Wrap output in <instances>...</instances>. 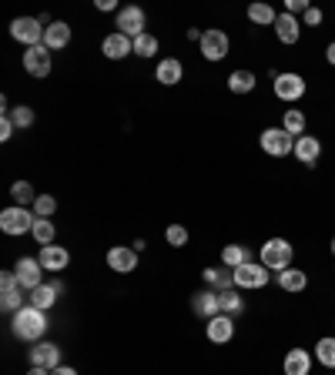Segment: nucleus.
<instances>
[{"instance_id":"1","label":"nucleus","mask_w":335,"mask_h":375,"mask_svg":"<svg viewBox=\"0 0 335 375\" xmlns=\"http://www.w3.org/2000/svg\"><path fill=\"white\" fill-rule=\"evenodd\" d=\"M47 325H51V322H47V312L34 309V305H24L21 312H14V322H11L14 335H17L21 342H41Z\"/></svg>"},{"instance_id":"2","label":"nucleus","mask_w":335,"mask_h":375,"mask_svg":"<svg viewBox=\"0 0 335 375\" xmlns=\"http://www.w3.org/2000/svg\"><path fill=\"white\" fill-rule=\"evenodd\" d=\"M292 258H295V248H292L285 238H268V242L262 245V265H265L268 272H285V268H292Z\"/></svg>"},{"instance_id":"3","label":"nucleus","mask_w":335,"mask_h":375,"mask_svg":"<svg viewBox=\"0 0 335 375\" xmlns=\"http://www.w3.org/2000/svg\"><path fill=\"white\" fill-rule=\"evenodd\" d=\"M34 208H21V205H11V208L0 211V232L4 235H31L34 232Z\"/></svg>"},{"instance_id":"4","label":"nucleus","mask_w":335,"mask_h":375,"mask_svg":"<svg viewBox=\"0 0 335 375\" xmlns=\"http://www.w3.org/2000/svg\"><path fill=\"white\" fill-rule=\"evenodd\" d=\"M258 144H262V151L272 158H289L292 151H295V138H292L285 128H268V131H262Z\"/></svg>"},{"instance_id":"5","label":"nucleus","mask_w":335,"mask_h":375,"mask_svg":"<svg viewBox=\"0 0 335 375\" xmlns=\"http://www.w3.org/2000/svg\"><path fill=\"white\" fill-rule=\"evenodd\" d=\"M44 34H47V27L37 21V17H17V21L11 24V37L21 41L24 47H41L44 44Z\"/></svg>"},{"instance_id":"6","label":"nucleus","mask_w":335,"mask_h":375,"mask_svg":"<svg viewBox=\"0 0 335 375\" xmlns=\"http://www.w3.org/2000/svg\"><path fill=\"white\" fill-rule=\"evenodd\" d=\"M14 272H17V282H21L24 292H34V288L44 285V265H41V258H21Z\"/></svg>"},{"instance_id":"7","label":"nucleus","mask_w":335,"mask_h":375,"mask_svg":"<svg viewBox=\"0 0 335 375\" xmlns=\"http://www.w3.org/2000/svg\"><path fill=\"white\" fill-rule=\"evenodd\" d=\"M268 285V268L262 262H245L234 268V288H265Z\"/></svg>"},{"instance_id":"8","label":"nucleus","mask_w":335,"mask_h":375,"mask_svg":"<svg viewBox=\"0 0 335 375\" xmlns=\"http://www.w3.org/2000/svg\"><path fill=\"white\" fill-rule=\"evenodd\" d=\"M275 98L285 101V104L305 98V78H302V74H295V71H289V74H279V78H275Z\"/></svg>"},{"instance_id":"9","label":"nucleus","mask_w":335,"mask_h":375,"mask_svg":"<svg viewBox=\"0 0 335 375\" xmlns=\"http://www.w3.org/2000/svg\"><path fill=\"white\" fill-rule=\"evenodd\" d=\"M114 27H118L124 37H131V41L134 37H141V34H145V11H141V7H121Z\"/></svg>"},{"instance_id":"10","label":"nucleus","mask_w":335,"mask_h":375,"mask_svg":"<svg viewBox=\"0 0 335 375\" xmlns=\"http://www.w3.org/2000/svg\"><path fill=\"white\" fill-rule=\"evenodd\" d=\"M24 71H27L31 78H47V74H51V54H47L44 44L24 51Z\"/></svg>"},{"instance_id":"11","label":"nucleus","mask_w":335,"mask_h":375,"mask_svg":"<svg viewBox=\"0 0 335 375\" xmlns=\"http://www.w3.org/2000/svg\"><path fill=\"white\" fill-rule=\"evenodd\" d=\"M292 155L299 158L305 168H315L319 158H322V141H319L315 134H302V138H295V151H292Z\"/></svg>"},{"instance_id":"12","label":"nucleus","mask_w":335,"mask_h":375,"mask_svg":"<svg viewBox=\"0 0 335 375\" xmlns=\"http://www.w3.org/2000/svg\"><path fill=\"white\" fill-rule=\"evenodd\" d=\"M225 54H228V34L225 31L201 34V57H205V61H222Z\"/></svg>"},{"instance_id":"13","label":"nucleus","mask_w":335,"mask_h":375,"mask_svg":"<svg viewBox=\"0 0 335 375\" xmlns=\"http://www.w3.org/2000/svg\"><path fill=\"white\" fill-rule=\"evenodd\" d=\"M205 335H208V342L215 345H225L234 339V319L232 315H215V319H208V325H205Z\"/></svg>"},{"instance_id":"14","label":"nucleus","mask_w":335,"mask_h":375,"mask_svg":"<svg viewBox=\"0 0 335 375\" xmlns=\"http://www.w3.org/2000/svg\"><path fill=\"white\" fill-rule=\"evenodd\" d=\"M31 365L37 369H47V372H54L57 365H61V349L54 342H34L31 349Z\"/></svg>"},{"instance_id":"15","label":"nucleus","mask_w":335,"mask_h":375,"mask_svg":"<svg viewBox=\"0 0 335 375\" xmlns=\"http://www.w3.org/2000/svg\"><path fill=\"white\" fill-rule=\"evenodd\" d=\"M108 268H114L118 275H128V272H134V268H138V252H134V248H128V245H118V248H111V252H108Z\"/></svg>"},{"instance_id":"16","label":"nucleus","mask_w":335,"mask_h":375,"mask_svg":"<svg viewBox=\"0 0 335 375\" xmlns=\"http://www.w3.org/2000/svg\"><path fill=\"white\" fill-rule=\"evenodd\" d=\"M100 51H104V57H111V61H121V57L134 54V41H131V37H124L121 31H114V34L104 37Z\"/></svg>"},{"instance_id":"17","label":"nucleus","mask_w":335,"mask_h":375,"mask_svg":"<svg viewBox=\"0 0 335 375\" xmlns=\"http://www.w3.org/2000/svg\"><path fill=\"white\" fill-rule=\"evenodd\" d=\"M191 312H195V315H201L205 322L215 319V315H222V305H218V292H215V288H208V292H198V295L191 298Z\"/></svg>"},{"instance_id":"18","label":"nucleus","mask_w":335,"mask_h":375,"mask_svg":"<svg viewBox=\"0 0 335 375\" xmlns=\"http://www.w3.org/2000/svg\"><path fill=\"white\" fill-rule=\"evenodd\" d=\"M41 265H44V272H64L67 262H71V252L67 248H61V245H47V248H41Z\"/></svg>"},{"instance_id":"19","label":"nucleus","mask_w":335,"mask_h":375,"mask_svg":"<svg viewBox=\"0 0 335 375\" xmlns=\"http://www.w3.org/2000/svg\"><path fill=\"white\" fill-rule=\"evenodd\" d=\"M282 369H285V375H309L312 372V352H305V349H289Z\"/></svg>"},{"instance_id":"20","label":"nucleus","mask_w":335,"mask_h":375,"mask_svg":"<svg viewBox=\"0 0 335 375\" xmlns=\"http://www.w3.org/2000/svg\"><path fill=\"white\" fill-rule=\"evenodd\" d=\"M275 37H279L282 44H299L302 24L295 21L292 14H279V21H275Z\"/></svg>"},{"instance_id":"21","label":"nucleus","mask_w":335,"mask_h":375,"mask_svg":"<svg viewBox=\"0 0 335 375\" xmlns=\"http://www.w3.org/2000/svg\"><path fill=\"white\" fill-rule=\"evenodd\" d=\"M201 278H205V285L215 288V292H228V288H234V268H205Z\"/></svg>"},{"instance_id":"22","label":"nucleus","mask_w":335,"mask_h":375,"mask_svg":"<svg viewBox=\"0 0 335 375\" xmlns=\"http://www.w3.org/2000/svg\"><path fill=\"white\" fill-rule=\"evenodd\" d=\"M67 44H71V27H67L64 21H54L44 34V47L47 51H61V47H67Z\"/></svg>"},{"instance_id":"23","label":"nucleus","mask_w":335,"mask_h":375,"mask_svg":"<svg viewBox=\"0 0 335 375\" xmlns=\"http://www.w3.org/2000/svg\"><path fill=\"white\" fill-rule=\"evenodd\" d=\"M181 78H185V67H181V61H175V57H165V61L158 64V81H161L165 88L178 84Z\"/></svg>"},{"instance_id":"24","label":"nucleus","mask_w":335,"mask_h":375,"mask_svg":"<svg viewBox=\"0 0 335 375\" xmlns=\"http://www.w3.org/2000/svg\"><path fill=\"white\" fill-rule=\"evenodd\" d=\"M305 285H309V275H305L302 268H285V272H279L282 292H305Z\"/></svg>"},{"instance_id":"25","label":"nucleus","mask_w":335,"mask_h":375,"mask_svg":"<svg viewBox=\"0 0 335 375\" xmlns=\"http://www.w3.org/2000/svg\"><path fill=\"white\" fill-rule=\"evenodd\" d=\"M255 84H258V78L252 71H232V74H228V91H232V94H252Z\"/></svg>"},{"instance_id":"26","label":"nucleus","mask_w":335,"mask_h":375,"mask_svg":"<svg viewBox=\"0 0 335 375\" xmlns=\"http://www.w3.org/2000/svg\"><path fill=\"white\" fill-rule=\"evenodd\" d=\"M222 262H225V268H242L245 262H252V252H248L245 245H225Z\"/></svg>"},{"instance_id":"27","label":"nucleus","mask_w":335,"mask_h":375,"mask_svg":"<svg viewBox=\"0 0 335 375\" xmlns=\"http://www.w3.org/2000/svg\"><path fill=\"white\" fill-rule=\"evenodd\" d=\"M315 362L322 365V369H335V339L332 335H325L315 342Z\"/></svg>"},{"instance_id":"28","label":"nucleus","mask_w":335,"mask_h":375,"mask_svg":"<svg viewBox=\"0 0 335 375\" xmlns=\"http://www.w3.org/2000/svg\"><path fill=\"white\" fill-rule=\"evenodd\" d=\"M218 305H222V315H232V319H238L245 312V302H242V295H234V288L218 292Z\"/></svg>"},{"instance_id":"29","label":"nucleus","mask_w":335,"mask_h":375,"mask_svg":"<svg viewBox=\"0 0 335 375\" xmlns=\"http://www.w3.org/2000/svg\"><path fill=\"white\" fill-rule=\"evenodd\" d=\"M305 124H309V118H305L299 108H289L285 118H282V128H285L292 138H302V134H305Z\"/></svg>"},{"instance_id":"30","label":"nucleus","mask_w":335,"mask_h":375,"mask_svg":"<svg viewBox=\"0 0 335 375\" xmlns=\"http://www.w3.org/2000/svg\"><path fill=\"white\" fill-rule=\"evenodd\" d=\"M34 242L41 245V248H47V245H54V235H57V228H54V221L51 218H37L34 221Z\"/></svg>"},{"instance_id":"31","label":"nucleus","mask_w":335,"mask_h":375,"mask_svg":"<svg viewBox=\"0 0 335 375\" xmlns=\"http://www.w3.org/2000/svg\"><path fill=\"white\" fill-rule=\"evenodd\" d=\"M248 21H252V24H262V27H275L279 14L272 11L268 4H252V7H248Z\"/></svg>"},{"instance_id":"32","label":"nucleus","mask_w":335,"mask_h":375,"mask_svg":"<svg viewBox=\"0 0 335 375\" xmlns=\"http://www.w3.org/2000/svg\"><path fill=\"white\" fill-rule=\"evenodd\" d=\"M54 302H57V288L54 285H41V288H34V292H31V305H34V309L47 312Z\"/></svg>"},{"instance_id":"33","label":"nucleus","mask_w":335,"mask_h":375,"mask_svg":"<svg viewBox=\"0 0 335 375\" xmlns=\"http://www.w3.org/2000/svg\"><path fill=\"white\" fill-rule=\"evenodd\" d=\"M0 305H4V312H21V309H24V288H21V285L4 288V295H0Z\"/></svg>"},{"instance_id":"34","label":"nucleus","mask_w":335,"mask_h":375,"mask_svg":"<svg viewBox=\"0 0 335 375\" xmlns=\"http://www.w3.org/2000/svg\"><path fill=\"white\" fill-rule=\"evenodd\" d=\"M11 198H14V205H21V208H27V205L34 208V201H37V195H34V188L27 185V181H17V185L11 188Z\"/></svg>"},{"instance_id":"35","label":"nucleus","mask_w":335,"mask_h":375,"mask_svg":"<svg viewBox=\"0 0 335 375\" xmlns=\"http://www.w3.org/2000/svg\"><path fill=\"white\" fill-rule=\"evenodd\" d=\"M134 54L138 57H155L158 54V37L155 34H141V37H134Z\"/></svg>"},{"instance_id":"36","label":"nucleus","mask_w":335,"mask_h":375,"mask_svg":"<svg viewBox=\"0 0 335 375\" xmlns=\"http://www.w3.org/2000/svg\"><path fill=\"white\" fill-rule=\"evenodd\" d=\"M7 118L14 121V128L21 131V128H31L34 124V108H27V104H17V108L7 111Z\"/></svg>"},{"instance_id":"37","label":"nucleus","mask_w":335,"mask_h":375,"mask_svg":"<svg viewBox=\"0 0 335 375\" xmlns=\"http://www.w3.org/2000/svg\"><path fill=\"white\" fill-rule=\"evenodd\" d=\"M57 211V198H51V195H37V201H34V215L37 218H51Z\"/></svg>"},{"instance_id":"38","label":"nucleus","mask_w":335,"mask_h":375,"mask_svg":"<svg viewBox=\"0 0 335 375\" xmlns=\"http://www.w3.org/2000/svg\"><path fill=\"white\" fill-rule=\"evenodd\" d=\"M165 238H168L171 248H185V245H188V228H181V225H168Z\"/></svg>"},{"instance_id":"39","label":"nucleus","mask_w":335,"mask_h":375,"mask_svg":"<svg viewBox=\"0 0 335 375\" xmlns=\"http://www.w3.org/2000/svg\"><path fill=\"white\" fill-rule=\"evenodd\" d=\"M322 17H325V14L319 11V7H309V11L302 14V21H305V27H319V24H322Z\"/></svg>"},{"instance_id":"40","label":"nucleus","mask_w":335,"mask_h":375,"mask_svg":"<svg viewBox=\"0 0 335 375\" xmlns=\"http://www.w3.org/2000/svg\"><path fill=\"white\" fill-rule=\"evenodd\" d=\"M14 131H17V128H14V121L7 118V114H4V121H0V141H11Z\"/></svg>"},{"instance_id":"41","label":"nucleus","mask_w":335,"mask_h":375,"mask_svg":"<svg viewBox=\"0 0 335 375\" xmlns=\"http://www.w3.org/2000/svg\"><path fill=\"white\" fill-rule=\"evenodd\" d=\"M312 7V4H305V0H285V14H305Z\"/></svg>"},{"instance_id":"42","label":"nucleus","mask_w":335,"mask_h":375,"mask_svg":"<svg viewBox=\"0 0 335 375\" xmlns=\"http://www.w3.org/2000/svg\"><path fill=\"white\" fill-rule=\"evenodd\" d=\"M51 375H78V372H74L71 365H57V369H54V372H51Z\"/></svg>"},{"instance_id":"43","label":"nucleus","mask_w":335,"mask_h":375,"mask_svg":"<svg viewBox=\"0 0 335 375\" xmlns=\"http://www.w3.org/2000/svg\"><path fill=\"white\" fill-rule=\"evenodd\" d=\"M325 61H329V64L335 67V41H332V44H329V47H325Z\"/></svg>"},{"instance_id":"44","label":"nucleus","mask_w":335,"mask_h":375,"mask_svg":"<svg viewBox=\"0 0 335 375\" xmlns=\"http://www.w3.org/2000/svg\"><path fill=\"white\" fill-rule=\"evenodd\" d=\"M114 7H118L114 0H98V11H114Z\"/></svg>"},{"instance_id":"45","label":"nucleus","mask_w":335,"mask_h":375,"mask_svg":"<svg viewBox=\"0 0 335 375\" xmlns=\"http://www.w3.org/2000/svg\"><path fill=\"white\" fill-rule=\"evenodd\" d=\"M201 34H205V31H198V27H191V31H188V41H198V44H201Z\"/></svg>"},{"instance_id":"46","label":"nucleus","mask_w":335,"mask_h":375,"mask_svg":"<svg viewBox=\"0 0 335 375\" xmlns=\"http://www.w3.org/2000/svg\"><path fill=\"white\" fill-rule=\"evenodd\" d=\"M131 248H134V252H138V255H141V252H145V248H148V242H145V238H138V242H134Z\"/></svg>"},{"instance_id":"47","label":"nucleus","mask_w":335,"mask_h":375,"mask_svg":"<svg viewBox=\"0 0 335 375\" xmlns=\"http://www.w3.org/2000/svg\"><path fill=\"white\" fill-rule=\"evenodd\" d=\"M27 375H51V372H47V369H37V365H31V372H27Z\"/></svg>"},{"instance_id":"48","label":"nucleus","mask_w":335,"mask_h":375,"mask_svg":"<svg viewBox=\"0 0 335 375\" xmlns=\"http://www.w3.org/2000/svg\"><path fill=\"white\" fill-rule=\"evenodd\" d=\"M332 255H335V238H332Z\"/></svg>"}]
</instances>
